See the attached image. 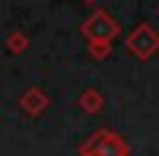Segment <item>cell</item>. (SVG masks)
I'll list each match as a JSON object with an SVG mask.
<instances>
[{"label": "cell", "instance_id": "cell-3", "mask_svg": "<svg viewBox=\"0 0 159 156\" xmlns=\"http://www.w3.org/2000/svg\"><path fill=\"white\" fill-rule=\"evenodd\" d=\"M127 50L137 57V59H149L157 50H159V35L152 30L149 22H142L137 25L129 35H127Z\"/></svg>", "mask_w": 159, "mask_h": 156}, {"label": "cell", "instance_id": "cell-6", "mask_svg": "<svg viewBox=\"0 0 159 156\" xmlns=\"http://www.w3.org/2000/svg\"><path fill=\"white\" fill-rule=\"evenodd\" d=\"M5 47H7L12 54H20V52H25V50L30 47V40H27V35H22V32H10L7 40H5Z\"/></svg>", "mask_w": 159, "mask_h": 156}, {"label": "cell", "instance_id": "cell-4", "mask_svg": "<svg viewBox=\"0 0 159 156\" xmlns=\"http://www.w3.org/2000/svg\"><path fill=\"white\" fill-rule=\"evenodd\" d=\"M47 104H50V97H47L40 87H27V89L22 92V97L17 99V106H20L25 114H30V116H40V114L47 109Z\"/></svg>", "mask_w": 159, "mask_h": 156}, {"label": "cell", "instance_id": "cell-1", "mask_svg": "<svg viewBox=\"0 0 159 156\" xmlns=\"http://www.w3.org/2000/svg\"><path fill=\"white\" fill-rule=\"evenodd\" d=\"M119 22L107 12V10H102V7H97V10H92L89 12V17L80 25V32H82V37L87 40V42H97V40H114L117 35H119Z\"/></svg>", "mask_w": 159, "mask_h": 156}, {"label": "cell", "instance_id": "cell-5", "mask_svg": "<svg viewBox=\"0 0 159 156\" xmlns=\"http://www.w3.org/2000/svg\"><path fill=\"white\" fill-rule=\"evenodd\" d=\"M77 106H80L82 111H87V114H97V111L104 106V97H102V92H97V89H84V92L80 94V99H77Z\"/></svg>", "mask_w": 159, "mask_h": 156}, {"label": "cell", "instance_id": "cell-8", "mask_svg": "<svg viewBox=\"0 0 159 156\" xmlns=\"http://www.w3.org/2000/svg\"><path fill=\"white\" fill-rule=\"evenodd\" d=\"M80 156H94V154H89V151H84V149H80Z\"/></svg>", "mask_w": 159, "mask_h": 156}, {"label": "cell", "instance_id": "cell-2", "mask_svg": "<svg viewBox=\"0 0 159 156\" xmlns=\"http://www.w3.org/2000/svg\"><path fill=\"white\" fill-rule=\"evenodd\" d=\"M80 149H84V151H89V154H94V156H129L127 141H124L117 131H112V129H99V131H94Z\"/></svg>", "mask_w": 159, "mask_h": 156}, {"label": "cell", "instance_id": "cell-7", "mask_svg": "<svg viewBox=\"0 0 159 156\" xmlns=\"http://www.w3.org/2000/svg\"><path fill=\"white\" fill-rule=\"evenodd\" d=\"M87 52L92 59H107L112 54V42L109 40H97V42H87Z\"/></svg>", "mask_w": 159, "mask_h": 156}, {"label": "cell", "instance_id": "cell-9", "mask_svg": "<svg viewBox=\"0 0 159 156\" xmlns=\"http://www.w3.org/2000/svg\"><path fill=\"white\" fill-rule=\"evenodd\" d=\"M84 2H89V5H92V2H97V0H84Z\"/></svg>", "mask_w": 159, "mask_h": 156}, {"label": "cell", "instance_id": "cell-10", "mask_svg": "<svg viewBox=\"0 0 159 156\" xmlns=\"http://www.w3.org/2000/svg\"><path fill=\"white\" fill-rule=\"evenodd\" d=\"M157 15H159V7H157Z\"/></svg>", "mask_w": 159, "mask_h": 156}]
</instances>
